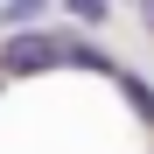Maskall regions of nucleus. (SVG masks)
I'll use <instances>...</instances> for the list:
<instances>
[{
	"mask_svg": "<svg viewBox=\"0 0 154 154\" xmlns=\"http://www.w3.org/2000/svg\"><path fill=\"white\" fill-rule=\"evenodd\" d=\"M49 63H56V35H42V28H14L0 42V77H35Z\"/></svg>",
	"mask_w": 154,
	"mask_h": 154,
	"instance_id": "obj_1",
	"label": "nucleus"
},
{
	"mask_svg": "<svg viewBox=\"0 0 154 154\" xmlns=\"http://www.w3.org/2000/svg\"><path fill=\"white\" fill-rule=\"evenodd\" d=\"M56 63H77V70H105V77H112V56H98V49H91L84 35H70V28L56 35Z\"/></svg>",
	"mask_w": 154,
	"mask_h": 154,
	"instance_id": "obj_2",
	"label": "nucleus"
},
{
	"mask_svg": "<svg viewBox=\"0 0 154 154\" xmlns=\"http://www.w3.org/2000/svg\"><path fill=\"white\" fill-rule=\"evenodd\" d=\"M112 77H119V91H126V98H133V112H140V119L154 126V91L140 84V77H133V70H119V63H112Z\"/></svg>",
	"mask_w": 154,
	"mask_h": 154,
	"instance_id": "obj_3",
	"label": "nucleus"
},
{
	"mask_svg": "<svg viewBox=\"0 0 154 154\" xmlns=\"http://www.w3.org/2000/svg\"><path fill=\"white\" fill-rule=\"evenodd\" d=\"M42 7H49V0H7V7H0V28H35Z\"/></svg>",
	"mask_w": 154,
	"mask_h": 154,
	"instance_id": "obj_4",
	"label": "nucleus"
},
{
	"mask_svg": "<svg viewBox=\"0 0 154 154\" xmlns=\"http://www.w3.org/2000/svg\"><path fill=\"white\" fill-rule=\"evenodd\" d=\"M63 14L77 21V28H105V14H112V7H105V0H63Z\"/></svg>",
	"mask_w": 154,
	"mask_h": 154,
	"instance_id": "obj_5",
	"label": "nucleus"
},
{
	"mask_svg": "<svg viewBox=\"0 0 154 154\" xmlns=\"http://www.w3.org/2000/svg\"><path fill=\"white\" fill-rule=\"evenodd\" d=\"M133 7H140V21H147V35H154V0H133Z\"/></svg>",
	"mask_w": 154,
	"mask_h": 154,
	"instance_id": "obj_6",
	"label": "nucleus"
}]
</instances>
